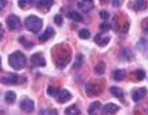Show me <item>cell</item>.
I'll return each instance as SVG.
<instances>
[{"label": "cell", "mask_w": 148, "mask_h": 115, "mask_svg": "<svg viewBox=\"0 0 148 115\" xmlns=\"http://www.w3.org/2000/svg\"><path fill=\"white\" fill-rule=\"evenodd\" d=\"M8 63L11 66V68L14 69V70H21L25 66L27 57L21 51H16L9 55Z\"/></svg>", "instance_id": "obj_1"}, {"label": "cell", "mask_w": 148, "mask_h": 115, "mask_svg": "<svg viewBox=\"0 0 148 115\" xmlns=\"http://www.w3.org/2000/svg\"><path fill=\"white\" fill-rule=\"evenodd\" d=\"M25 25L27 30L33 33H38L43 27V20L36 15H29L25 18Z\"/></svg>", "instance_id": "obj_2"}, {"label": "cell", "mask_w": 148, "mask_h": 115, "mask_svg": "<svg viewBox=\"0 0 148 115\" xmlns=\"http://www.w3.org/2000/svg\"><path fill=\"white\" fill-rule=\"evenodd\" d=\"M6 24L10 30H15L21 27V19L16 15H9L6 18Z\"/></svg>", "instance_id": "obj_3"}, {"label": "cell", "mask_w": 148, "mask_h": 115, "mask_svg": "<svg viewBox=\"0 0 148 115\" xmlns=\"http://www.w3.org/2000/svg\"><path fill=\"white\" fill-rule=\"evenodd\" d=\"M56 97H57V100L59 101L60 103H66L71 99L72 95H71V93L68 90H66V89H60V90L58 91Z\"/></svg>", "instance_id": "obj_4"}, {"label": "cell", "mask_w": 148, "mask_h": 115, "mask_svg": "<svg viewBox=\"0 0 148 115\" xmlns=\"http://www.w3.org/2000/svg\"><path fill=\"white\" fill-rule=\"evenodd\" d=\"M70 53H66V51H63V53L60 55V57H58L57 60V67L59 69H63L65 68V66L70 62Z\"/></svg>", "instance_id": "obj_5"}, {"label": "cell", "mask_w": 148, "mask_h": 115, "mask_svg": "<svg viewBox=\"0 0 148 115\" xmlns=\"http://www.w3.org/2000/svg\"><path fill=\"white\" fill-rule=\"evenodd\" d=\"M1 83L4 85H14L17 84L19 81V76L16 74H9L7 76L1 78Z\"/></svg>", "instance_id": "obj_6"}, {"label": "cell", "mask_w": 148, "mask_h": 115, "mask_svg": "<svg viewBox=\"0 0 148 115\" xmlns=\"http://www.w3.org/2000/svg\"><path fill=\"white\" fill-rule=\"evenodd\" d=\"M21 108L25 112H33L35 109V103L29 98H25L21 102Z\"/></svg>", "instance_id": "obj_7"}, {"label": "cell", "mask_w": 148, "mask_h": 115, "mask_svg": "<svg viewBox=\"0 0 148 115\" xmlns=\"http://www.w3.org/2000/svg\"><path fill=\"white\" fill-rule=\"evenodd\" d=\"M31 63L33 66L36 67H45L46 66V60L44 57L40 53H35L31 57Z\"/></svg>", "instance_id": "obj_8"}, {"label": "cell", "mask_w": 148, "mask_h": 115, "mask_svg": "<svg viewBox=\"0 0 148 115\" xmlns=\"http://www.w3.org/2000/svg\"><path fill=\"white\" fill-rule=\"evenodd\" d=\"M147 94V89L146 88H140V89H137V90L133 91L132 93V98L135 102H138L139 100H141L143 97L146 96Z\"/></svg>", "instance_id": "obj_9"}, {"label": "cell", "mask_w": 148, "mask_h": 115, "mask_svg": "<svg viewBox=\"0 0 148 115\" xmlns=\"http://www.w3.org/2000/svg\"><path fill=\"white\" fill-rule=\"evenodd\" d=\"M119 106L116 104H113V103H109V104H106L105 106L101 109V112L103 114H114L116 113L118 110H119Z\"/></svg>", "instance_id": "obj_10"}, {"label": "cell", "mask_w": 148, "mask_h": 115, "mask_svg": "<svg viewBox=\"0 0 148 115\" xmlns=\"http://www.w3.org/2000/svg\"><path fill=\"white\" fill-rule=\"evenodd\" d=\"M54 34H55V30H54V28L53 27L49 26V27H47V29H46L43 33H42V35H40L39 39L41 41H48L50 37H53Z\"/></svg>", "instance_id": "obj_11"}, {"label": "cell", "mask_w": 148, "mask_h": 115, "mask_svg": "<svg viewBox=\"0 0 148 115\" xmlns=\"http://www.w3.org/2000/svg\"><path fill=\"white\" fill-rule=\"evenodd\" d=\"M85 91H86V94L88 96H92V95H97L99 93V89H97V86L93 84H87L86 87H85Z\"/></svg>", "instance_id": "obj_12"}, {"label": "cell", "mask_w": 148, "mask_h": 115, "mask_svg": "<svg viewBox=\"0 0 148 115\" xmlns=\"http://www.w3.org/2000/svg\"><path fill=\"white\" fill-rule=\"evenodd\" d=\"M54 4V0H39L37 2V6L39 8H49Z\"/></svg>", "instance_id": "obj_13"}, {"label": "cell", "mask_w": 148, "mask_h": 115, "mask_svg": "<svg viewBox=\"0 0 148 115\" xmlns=\"http://www.w3.org/2000/svg\"><path fill=\"white\" fill-rule=\"evenodd\" d=\"M110 92H111L112 95H114V96L119 99L123 98V96H124L123 91L120 88H118V87H111V88H110Z\"/></svg>", "instance_id": "obj_14"}, {"label": "cell", "mask_w": 148, "mask_h": 115, "mask_svg": "<svg viewBox=\"0 0 148 115\" xmlns=\"http://www.w3.org/2000/svg\"><path fill=\"white\" fill-rule=\"evenodd\" d=\"M15 99H16V94H15L13 91H8V92H6V94H5V101H6L7 103L12 104L15 101Z\"/></svg>", "instance_id": "obj_15"}, {"label": "cell", "mask_w": 148, "mask_h": 115, "mask_svg": "<svg viewBox=\"0 0 148 115\" xmlns=\"http://www.w3.org/2000/svg\"><path fill=\"white\" fill-rule=\"evenodd\" d=\"M110 41V37H103V39H101V34L99 33V34H97V37H95V41L97 43H99V45H101V47H103V45H106L108 43H109Z\"/></svg>", "instance_id": "obj_16"}, {"label": "cell", "mask_w": 148, "mask_h": 115, "mask_svg": "<svg viewBox=\"0 0 148 115\" xmlns=\"http://www.w3.org/2000/svg\"><path fill=\"white\" fill-rule=\"evenodd\" d=\"M106 71V65L103 62H99L95 68V72L97 75H103Z\"/></svg>", "instance_id": "obj_17"}, {"label": "cell", "mask_w": 148, "mask_h": 115, "mask_svg": "<svg viewBox=\"0 0 148 115\" xmlns=\"http://www.w3.org/2000/svg\"><path fill=\"white\" fill-rule=\"evenodd\" d=\"M69 17L72 19V20L74 21H77V22H80V21L83 20V17L82 15L80 14V13L76 12V11H71V12H69Z\"/></svg>", "instance_id": "obj_18"}, {"label": "cell", "mask_w": 148, "mask_h": 115, "mask_svg": "<svg viewBox=\"0 0 148 115\" xmlns=\"http://www.w3.org/2000/svg\"><path fill=\"white\" fill-rule=\"evenodd\" d=\"M147 0H136V8L138 10H145L147 8Z\"/></svg>", "instance_id": "obj_19"}, {"label": "cell", "mask_w": 148, "mask_h": 115, "mask_svg": "<svg viewBox=\"0 0 148 115\" xmlns=\"http://www.w3.org/2000/svg\"><path fill=\"white\" fill-rule=\"evenodd\" d=\"M126 76V72L124 70H116L114 73V79L116 81H122Z\"/></svg>", "instance_id": "obj_20"}, {"label": "cell", "mask_w": 148, "mask_h": 115, "mask_svg": "<svg viewBox=\"0 0 148 115\" xmlns=\"http://www.w3.org/2000/svg\"><path fill=\"white\" fill-rule=\"evenodd\" d=\"M65 114L67 115H72V114H80V110L77 108L75 105H72V106L68 107L67 109L65 110Z\"/></svg>", "instance_id": "obj_21"}, {"label": "cell", "mask_w": 148, "mask_h": 115, "mask_svg": "<svg viewBox=\"0 0 148 115\" xmlns=\"http://www.w3.org/2000/svg\"><path fill=\"white\" fill-rule=\"evenodd\" d=\"M33 3V0H18V6L23 9H27L29 6H31Z\"/></svg>", "instance_id": "obj_22"}, {"label": "cell", "mask_w": 148, "mask_h": 115, "mask_svg": "<svg viewBox=\"0 0 148 115\" xmlns=\"http://www.w3.org/2000/svg\"><path fill=\"white\" fill-rule=\"evenodd\" d=\"M83 63V55H77L75 57V62H74V69H78L80 68V66Z\"/></svg>", "instance_id": "obj_23"}, {"label": "cell", "mask_w": 148, "mask_h": 115, "mask_svg": "<svg viewBox=\"0 0 148 115\" xmlns=\"http://www.w3.org/2000/svg\"><path fill=\"white\" fill-rule=\"evenodd\" d=\"M79 37L80 39H87L90 37V32H89L88 29L84 28V29H81L80 31H79Z\"/></svg>", "instance_id": "obj_24"}, {"label": "cell", "mask_w": 148, "mask_h": 115, "mask_svg": "<svg viewBox=\"0 0 148 115\" xmlns=\"http://www.w3.org/2000/svg\"><path fill=\"white\" fill-rule=\"evenodd\" d=\"M99 106H101V103L99 102H93L92 104L90 105V107H89V109H88V113L89 114H93V112H95L97 109H99Z\"/></svg>", "instance_id": "obj_25"}, {"label": "cell", "mask_w": 148, "mask_h": 115, "mask_svg": "<svg viewBox=\"0 0 148 115\" xmlns=\"http://www.w3.org/2000/svg\"><path fill=\"white\" fill-rule=\"evenodd\" d=\"M58 91H59V89H58V88L50 86L49 88H48V90H47V93L49 95H51V96H56V95H57V93H58Z\"/></svg>", "instance_id": "obj_26"}, {"label": "cell", "mask_w": 148, "mask_h": 115, "mask_svg": "<svg viewBox=\"0 0 148 115\" xmlns=\"http://www.w3.org/2000/svg\"><path fill=\"white\" fill-rule=\"evenodd\" d=\"M99 28H101V31H108L111 29V24L108 22H103L101 25H99Z\"/></svg>", "instance_id": "obj_27"}, {"label": "cell", "mask_w": 148, "mask_h": 115, "mask_svg": "<svg viewBox=\"0 0 148 115\" xmlns=\"http://www.w3.org/2000/svg\"><path fill=\"white\" fill-rule=\"evenodd\" d=\"M136 78H137V80H139V81L143 80V79L145 78V72L142 70H138L137 72H136Z\"/></svg>", "instance_id": "obj_28"}, {"label": "cell", "mask_w": 148, "mask_h": 115, "mask_svg": "<svg viewBox=\"0 0 148 115\" xmlns=\"http://www.w3.org/2000/svg\"><path fill=\"white\" fill-rule=\"evenodd\" d=\"M54 21H55L56 24L61 26V25L63 24V17H62L61 15H56V16L54 17Z\"/></svg>", "instance_id": "obj_29"}, {"label": "cell", "mask_w": 148, "mask_h": 115, "mask_svg": "<svg viewBox=\"0 0 148 115\" xmlns=\"http://www.w3.org/2000/svg\"><path fill=\"white\" fill-rule=\"evenodd\" d=\"M123 3V0H112V4L115 7H120Z\"/></svg>", "instance_id": "obj_30"}, {"label": "cell", "mask_w": 148, "mask_h": 115, "mask_svg": "<svg viewBox=\"0 0 148 115\" xmlns=\"http://www.w3.org/2000/svg\"><path fill=\"white\" fill-rule=\"evenodd\" d=\"M99 14H101V17L103 19H106V20H107L108 18H109V13L107 12V11H105V10H103V11H101V13H99Z\"/></svg>", "instance_id": "obj_31"}, {"label": "cell", "mask_w": 148, "mask_h": 115, "mask_svg": "<svg viewBox=\"0 0 148 115\" xmlns=\"http://www.w3.org/2000/svg\"><path fill=\"white\" fill-rule=\"evenodd\" d=\"M6 6V0H0V11Z\"/></svg>", "instance_id": "obj_32"}, {"label": "cell", "mask_w": 148, "mask_h": 115, "mask_svg": "<svg viewBox=\"0 0 148 115\" xmlns=\"http://www.w3.org/2000/svg\"><path fill=\"white\" fill-rule=\"evenodd\" d=\"M3 34H4V30H3V27H2V25H1V23H0V41H1V39H2Z\"/></svg>", "instance_id": "obj_33"}, {"label": "cell", "mask_w": 148, "mask_h": 115, "mask_svg": "<svg viewBox=\"0 0 148 115\" xmlns=\"http://www.w3.org/2000/svg\"><path fill=\"white\" fill-rule=\"evenodd\" d=\"M83 1H85V2H91L92 0H83Z\"/></svg>", "instance_id": "obj_34"}, {"label": "cell", "mask_w": 148, "mask_h": 115, "mask_svg": "<svg viewBox=\"0 0 148 115\" xmlns=\"http://www.w3.org/2000/svg\"><path fill=\"white\" fill-rule=\"evenodd\" d=\"M145 31H146V32L148 33V27H147V28H145Z\"/></svg>", "instance_id": "obj_35"}, {"label": "cell", "mask_w": 148, "mask_h": 115, "mask_svg": "<svg viewBox=\"0 0 148 115\" xmlns=\"http://www.w3.org/2000/svg\"><path fill=\"white\" fill-rule=\"evenodd\" d=\"M0 64H1V59H0ZM0 70H1V68H0Z\"/></svg>", "instance_id": "obj_36"}]
</instances>
